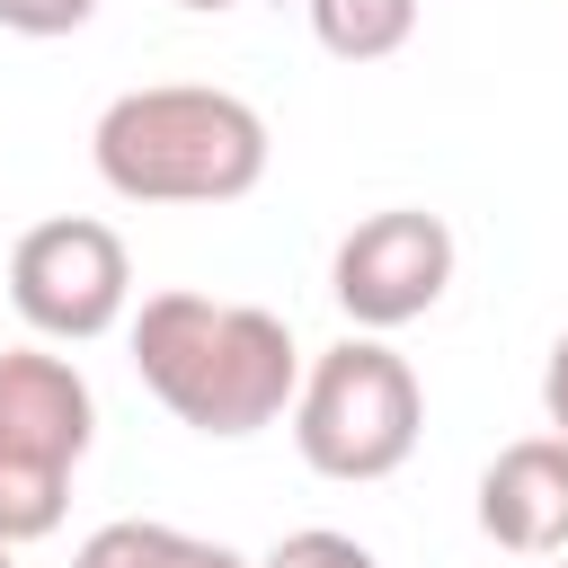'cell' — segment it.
<instances>
[{
	"label": "cell",
	"instance_id": "cell-1",
	"mask_svg": "<svg viewBox=\"0 0 568 568\" xmlns=\"http://www.w3.org/2000/svg\"><path fill=\"white\" fill-rule=\"evenodd\" d=\"M133 373L151 399L195 426V435H257L293 408L302 390V346L275 311L257 302H213V293H151L133 311Z\"/></svg>",
	"mask_w": 568,
	"mask_h": 568
},
{
	"label": "cell",
	"instance_id": "cell-2",
	"mask_svg": "<svg viewBox=\"0 0 568 568\" xmlns=\"http://www.w3.org/2000/svg\"><path fill=\"white\" fill-rule=\"evenodd\" d=\"M89 160L124 204H240L266 178V115L204 80H151L106 98Z\"/></svg>",
	"mask_w": 568,
	"mask_h": 568
},
{
	"label": "cell",
	"instance_id": "cell-3",
	"mask_svg": "<svg viewBox=\"0 0 568 568\" xmlns=\"http://www.w3.org/2000/svg\"><path fill=\"white\" fill-rule=\"evenodd\" d=\"M417 426H426V390L408 355H390L373 328L337 337L293 390V444L320 479H390L417 453Z\"/></svg>",
	"mask_w": 568,
	"mask_h": 568
},
{
	"label": "cell",
	"instance_id": "cell-4",
	"mask_svg": "<svg viewBox=\"0 0 568 568\" xmlns=\"http://www.w3.org/2000/svg\"><path fill=\"white\" fill-rule=\"evenodd\" d=\"M9 302H18V320H27L36 337L89 346V337H106V328L124 320V302H133V257H124V240H115L106 222L53 213V222L18 231V248H9Z\"/></svg>",
	"mask_w": 568,
	"mask_h": 568
},
{
	"label": "cell",
	"instance_id": "cell-5",
	"mask_svg": "<svg viewBox=\"0 0 568 568\" xmlns=\"http://www.w3.org/2000/svg\"><path fill=\"white\" fill-rule=\"evenodd\" d=\"M453 284V231L417 204H390V213H364L346 240H337V266H328V293L355 328L390 337L408 320H426Z\"/></svg>",
	"mask_w": 568,
	"mask_h": 568
},
{
	"label": "cell",
	"instance_id": "cell-6",
	"mask_svg": "<svg viewBox=\"0 0 568 568\" xmlns=\"http://www.w3.org/2000/svg\"><path fill=\"white\" fill-rule=\"evenodd\" d=\"M89 435H98V399H89L80 364L44 355V346H9L0 355V453L44 462V470H80Z\"/></svg>",
	"mask_w": 568,
	"mask_h": 568
},
{
	"label": "cell",
	"instance_id": "cell-7",
	"mask_svg": "<svg viewBox=\"0 0 568 568\" xmlns=\"http://www.w3.org/2000/svg\"><path fill=\"white\" fill-rule=\"evenodd\" d=\"M479 532L515 559L568 550V435H524L479 470Z\"/></svg>",
	"mask_w": 568,
	"mask_h": 568
},
{
	"label": "cell",
	"instance_id": "cell-8",
	"mask_svg": "<svg viewBox=\"0 0 568 568\" xmlns=\"http://www.w3.org/2000/svg\"><path fill=\"white\" fill-rule=\"evenodd\" d=\"M71 568H257V559H240V550H222V541H195V532H178V524L115 515V524H98V532L71 550Z\"/></svg>",
	"mask_w": 568,
	"mask_h": 568
},
{
	"label": "cell",
	"instance_id": "cell-9",
	"mask_svg": "<svg viewBox=\"0 0 568 568\" xmlns=\"http://www.w3.org/2000/svg\"><path fill=\"white\" fill-rule=\"evenodd\" d=\"M302 9H311V36L337 62H382L417 36V0H302Z\"/></svg>",
	"mask_w": 568,
	"mask_h": 568
},
{
	"label": "cell",
	"instance_id": "cell-10",
	"mask_svg": "<svg viewBox=\"0 0 568 568\" xmlns=\"http://www.w3.org/2000/svg\"><path fill=\"white\" fill-rule=\"evenodd\" d=\"M62 506H71V470L0 453V541H44L62 524Z\"/></svg>",
	"mask_w": 568,
	"mask_h": 568
},
{
	"label": "cell",
	"instance_id": "cell-11",
	"mask_svg": "<svg viewBox=\"0 0 568 568\" xmlns=\"http://www.w3.org/2000/svg\"><path fill=\"white\" fill-rule=\"evenodd\" d=\"M257 568H382V559H373L355 532H328V524H311V532H284V541H275Z\"/></svg>",
	"mask_w": 568,
	"mask_h": 568
},
{
	"label": "cell",
	"instance_id": "cell-12",
	"mask_svg": "<svg viewBox=\"0 0 568 568\" xmlns=\"http://www.w3.org/2000/svg\"><path fill=\"white\" fill-rule=\"evenodd\" d=\"M89 18H98V0H0V27L9 36H71Z\"/></svg>",
	"mask_w": 568,
	"mask_h": 568
},
{
	"label": "cell",
	"instance_id": "cell-13",
	"mask_svg": "<svg viewBox=\"0 0 568 568\" xmlns=\"http://www.w3.org/2000/svg\"><path fill=\"white\" fill-rule=\"evenodd\" d=\"M541 408H550V435H568V337H559L550 364H541Z\"/></svg>",
	"mask_w": 568,
	"mask_h": 568
},
{
	"label": "cell",
	"instance_id": "cell-14",
	"mask_svg": "<svg viewBox=\"0 0 568 568\" xmlns=\"http://www.w3.org/2000/svg\"><path fill=\"white\" fill-rule=\"evenodd\" d=\"M0 568H18V541H0Z\"/></svg>",
	"mask_w": 568,
	"mask_h": 568
},
{
	"label": "cell",
	"instance_id": "cell-15",
	"mask_svg": "<svg viewBox=\"0 0 568 568\" xmlns=\"http://www.w3.org/2000/svg\"><path fill=\"white\" fill-rule=\"evenodd\" d=\"M178 9H231V0H178Z\"/></svg>",
	"mask_w": 568,
	"mask_h": 568
},
{
	"label": "cell",
	"instance_id": "cell-16",
	"mask_svg": "<svg viewBox=\"0 0 568 568\" xmlns=\"http://www.w3.org/2000/svg\"><path fill=\"white\" fill-rule=\"evenodd\" d=\"M559 568H568V550H559Z\"/></svg>",
	"mask_w": 568,
	"mask_h": 568
}]
</instances>
